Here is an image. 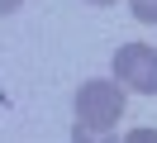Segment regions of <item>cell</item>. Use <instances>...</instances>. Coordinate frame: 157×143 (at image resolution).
Here are the masks:
<instances>
[{
	"label": "cell",
	"instance_id": "6da1fadb",
	"mask_svg": "<svg viewBox=\"0 0 157 143\" xmlns=\"http://www.w3.org/2000/svg\"><path fill=\"white\" fill-rule=\"evenodd\" d=\"M119 114H124V86L119 81H81L76 91V124H86V129H114Z\"/></svg>",
	"mask_w": 157,
	"mask_h": 143
},
{
	"label": "cell",
	"instance_id": "7a4b0ae2",
	"mask_svg": "<svg viewBox=\"0 0 157 143\" xmlns=\"http://www.w3.org/2000/svg\"><path fill=\"white\" fill-rule=\"evenodd\" d=\"M114 81L124 91L138 95H157V48L147 43H124L114 53Z\"/></svg>",
	"mask_w": 157,
	"mask_h": 143
},
{
	"label": "cell",
	"instance_id": "3957f363",
	"mask_svg": "<svg viewBox=\"0 0 157 143\" xmlns=\"http://www.w3.org/2000/svg\"><path fill=\"white\" fill-rule=\"evenodd\" d=\"M71 143H119V138L105 133V129H86V124H76V129H71Z\"/></svg>",
	"mask_w": 157,
	"mask_h": 143
},
{
	"label": "cell",
	"instance_id": "277c9868",
	"mask_svg": "<svg viewBox=\"0 0 157 143\" xmlns=\"http://www.w3.org/2000/svg\"><path fill=\"white\" fill-rule=\"evenodd\" d=\"M128 5H133V14L143 24H157V0H128Z\"/></svg>",
	"mask_w": 157,
	"mask_h": 143
},
{
	"label": "cell",
	"instance_id": "5b68a950",
	"mask_svg": "<svg viewBox=\"0 0 157 143\" xmlns=\"http://www.w3.org/2000/svg\"><path fill=\"white\" fill-rule=\"evenodd\" d=\"M124 143H157V129H133Z\"/></svg>",
	"mask_w": 157,
	"mask_h": 143
},
{
	"label": "cell",
	"instance_id": "8992f818",
	"mask_svg": "<svg viewBox=\"0 0 157 143\" xmlns=\"http://www.w3.org/2000/svg\"><path fill=\"white\" fill-rule=\"evenodd\" d=\"M19 5H24V0H0V14H14Z\"/></svg>",
	"mask_w": 157,
	"mask_h": 143
},
{
	"label": "cell",
	"instance_id": "52a82bcc",
	"mask_svg": "<svg viewBox=\"0 0 157 143\" xmlns=\"http://www.w3.org/2000/svg\"><path fill=\"white\" fill-rule=\"evenodd\" d=\"M90 5H114V0H90Z\"/></svg>",
	"mask_w": 157,
	"mask_h": 143
}]
</instances>
